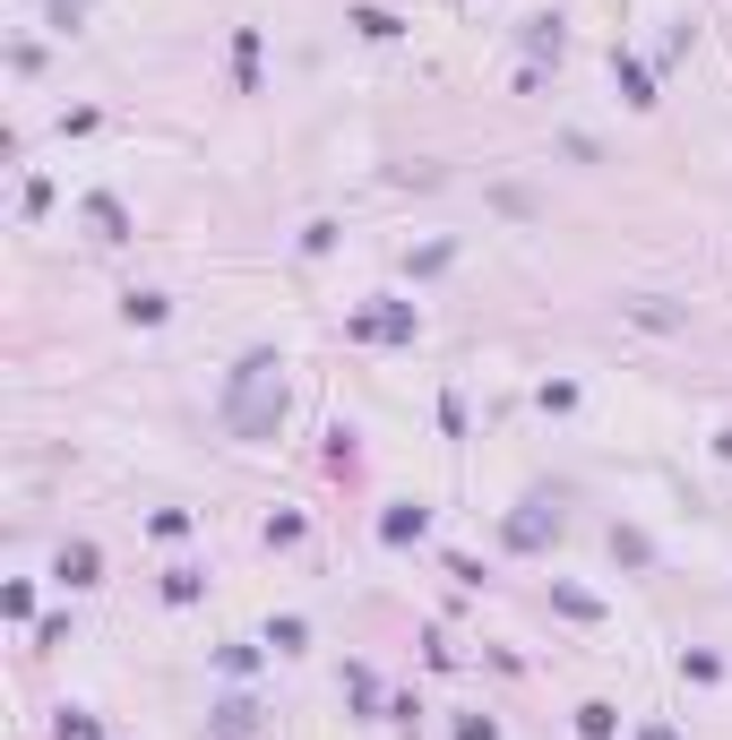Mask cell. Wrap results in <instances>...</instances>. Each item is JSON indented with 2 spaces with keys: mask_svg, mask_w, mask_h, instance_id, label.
Listing matches in <instances>:
<instances>
[{
  "mask_svg": "<svg viewBox=\"0 0 732 740\" xmlns=\"http://www.w3.org/2000/svg\"><path fill=\"white\" fill-rule=\"evenodd\" d=\"M87 216H96V233H103V241H121V233H130V216H121L112 198H87Z\"/></svg>",
  "mask_w": 732,
  "mask_h": 740,
  "instance_id": "7a4b0ae2",
  "label": "cell"
},
{
  "mask_svg": "<svg viewBox=\"0 0 732 740\" xmlns=\"http://www.w3.org/2000/svg\"><path fill=\"white\" fill-rule=\"evenodd\" d=\"M285 414V387H276V354H250L234 371V396H225V422H234L241 440H267Z\"/></svg>",
  "mask_w": 732,
  "mask_h": 740,
  "instance_id": "6da1fadb",
  "label": "cell"
},
{
  "mask_svg": "<svg viewBox=\"0 0 732 740\" xmlns=\"http://www.w3.org/2000/svg\"><path fill=\"white\" fill-rule=\"evenodd\" d=\"M61 578H69V585H87V578H96V551L69 543V551H61Z\"/></svg>",
  "mask_w": 732,
  "mask_h": 740,
  "instance_id": "3957f363",
  "label": "cell"
}]
</instances>
